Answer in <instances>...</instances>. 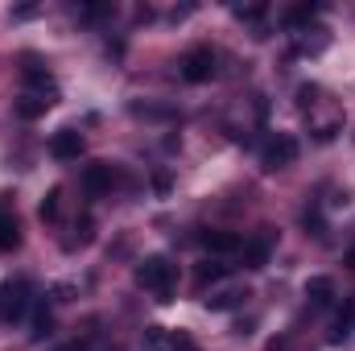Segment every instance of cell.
<instances>
[{
  "instance_id": "9c48e42d",
  "label": "cell",
  "mask_w": 355,
  "mask_h": 351,
  "mask_svg": "<svg viewBox=\"0 0 355 351\" xmlns=\"http://www.w3.org/2000/svg\"><path fill=\"white\" fill-rule=\"evenodd\" d=\"M352 331H355V298H347V302L339 306V314H335V323H331V335H327V339H331V343H343Z\"/></svg>"
},
{
  "instance_id": "30bf717a",
  "label": "cell",
  "mask_w": 355,
  "mask_h": 351,
  "mask_svg": "<svg viewBox=\"0 0 355 351\" xmlns=\"http://www.w3.org/2000/svg\"><path fill=\"white\" fill-rule=\"evenodd\" d=\"M268 252H272V236H252L244 244V268H265Z\"/></svg>"
},
{
  "instance_id": "ac0fdd59",
  "label": "cell",
  "mask_w": 355,
  "mask_h": 351,
  "mask_svg": "<svg viewBox=\"0 0 355 351\" xmlns=\"http://www.w3.org/2000/svg\"><path fill=\"white\" fill-rule=\"evenodd\" d=\"M232 12H236L240 21H261V17L268 12V4H265V0H257V4H236Z\"/></svg>"
},
{
  "instance_id": "52a82bcc",
  "label": "cell",
  "mask_w": 355,
  "mask_h": 351,
  "mask_svg": "<svg viewBox=\"0 0 355 351\" xmlns=\"http://www.w3.org/2000/svg\"><path fill=\"white\" fill-rule=\"evenodd\" d=\"M112 186H116V170H112L107 162H91V166H83V190H87L91 198L107 194Z\"/></svg>"
},
{
  "instance_id": "7c38bea8",
  "label": "cell",
  "mask_w": 355,
  "mask_h": 351,
  "mask_svg": "<svg viewBox=\"0 0 355 351\" xmlns=\"http://www.w3.org/2000/svg\"><path fill=\"white\" fill-rule=\"evenodd\" d=\"M306 298H310L314 306H331V298H335V281H331V277H310V281H306Z\"/></svg>"
},
{
  "instance_id": "7a4b0ae2",
  "label": "cell",
  "mask_w": 355,
  "mask_h": 351,
  "mask_svg": "<svg viewBox=\"0 0 355 351\" xmlns=\"http://www.w3.org/2000/svg\"><path fill=\"white\" fill-rule=\"evenodd\" d=\"M29 306H33V285L25 277L0 285V323H21Z\"/></svg>"
},
{
  "instance_id": "9a60e30c",
  "label": "cell",
  "mask_w": 355,
  "mask_h": 351,
  "mask_svg": "<svg viewBox=\"0 0 355 351\" xmlns=\"http://www.w3.org/2000/svg\"><path fill=\"white\" fill-rule=\"evenodd\" d=\"M314 12H318V4H293V8H285V25H289V29L310 25V21H314Z\"/></svg>"
},
{
  "instance_id": "8fae6325",
  "label": "cell",
  "mask_w": 355,
  "mask_h": 351,
  "mask_svg": "<svg viewBox=\"0 0 355 351\" xmlns=\"http://www.w3.org/2000/svg\"><path fill=\"white\" fill-rule=\"evenodd\" d=\"M54 99L50 95H21L17 103H12V112L21 116V120H37V116H46V108H50Z\"/></svg>"
},
{
  "instance_id": "8992f818",
  "label": "cell",
  "mask_w": 355,
  "mask_h": 351,
  "mask_svg": "<svg viewBox=\"0 0 355 351\" xmlns=\"http://www.w3.org/2000/svg\"><path fill=\"white\" fill-rule=\"evenodd\" d=\"M50 157H54V162H79V157H83V132L58 128V132L50 137Z\"/></svg>"
},
{
  "instance_id": "3957f363",
  "label": "cell",
  "mask_w": 355,
  "mask_h": 351,
  "mask_svg": "<svg viewBox=\"0 0 355 351\" xmlns=\"http://www.w3.org/2000/svg\"><path fill=\"white\" fill-rule=\"evenodd\" d=\"M178 71H182L186 83H207V79L215 75V50H211V46H190V50L182 54Z\"/></svg>"
},
{
  "instance_id": "6da1fadb",
  "label": "cell",
  "mask_w": 355,
  "mask_h": 351,
  "mask_svg": "<svg viewBox=\"0 0 355 351\" xmlns=\"http://www.w3.org/2000/svg\"><path fill=\"white\" fill-rule=\"evenodd\" d=\"M137 285H145L149 293H157V302H170L178 285V264L170 257H145L137 264Z\"/></svg>"
},
{
  "instance_id": "4fadbf2b",
  "label": "cell",
  "mask_w": 355,
  "mask_h": 351,
  "mask_svg": "<svg viewBox=\"0 0 355 351\" xmlns=\"http://www.w3.org/2000/svg\"><path fill=\"white\" fill-rule=\"evenodd\" d=\"M21 244V228H17V215L12 211H0V252L17 248Z\"/></svg>"
},
{
  "instance_id": "44dd1931",
  "label": "cell",
  "mask_w": 355,
  "mask_h": 351,
  "mask_svg": "<svg viewBox=\"0 0 355 351\" xmlns=\"http://www.w3.org/2000/svg\"><path fill=\"white\" fill-rule=\"evenodd\" d=\"M170 186H174L170 174H153V190H157V194H170Z\"/></svg>"
},
{
  "instance_id": "2e32d148",
  "label": "cell",
  "mask_w": 355,
  "mask_h": 351,
  "mask_svg": "<svg viewBox=\"0 0 355 351\" xmlns=\"http://www.w3.org/2000/svg\"><path fill=\"white\" fill-rule=\"evenodd\" d=\"M107 17H116V4H112V0H103V4H83V8H79V21H107Z\"/></svg>"
},
{
  "instance_id": "ba28073f",
  "label": "cell",
  "mask_w": 355,
  "mask_h": 351,
  "mask_svg": "<svg viewBox=\"0 0 355 351\" xmlns=\"http://www.w3.org/2000/svg\"><path fill=\"white\" fill-rule=\"evenodd\" d=\"M202 244H207L211 252H219V257H227V252H240V248H244V240H240L236 232H223V228L202 232Z\"/></svg>"
},
{
  "instance_id": "7402d4cb",
  "label": "cell",
  "mask_w": 355,
  "mask_h": 351,
  "mask_svg": "<svg viewBox=\"0 0 355 351\" xmlns=\"http://www.w3.org/2000/svg\"><path fill=\"white\" fill-rule=\"evenodd\" d=\"M347 264H352V268H355V248H352V252H347Z\"/></svg>"
},
{
  "instance_id": "603a6c76",
  "label": "cell",
  "mask_w": 355,
  "mask_h": 351,
  "mask_svg": "<svg viewBox=\"0 0 355 351\" xmlns=\"http://www.w3.org/2000/svg\"><path fill=\"white\" fill-rule=\"evenodd\" d=\"M54 351H79V348H75V343H71V348H54Z\"/></svg>"
},
{
  "instance_id": "5b68a950",
  "label": "cell",
  "mask_w": 355,
  "mask_h": 351,
  "mask_svg": "<svg viewBox=\"0 0 355 351\" xmlns=\"http://www.w3.org/2000/svg\"><path fill=\"white\" fill-rule=\"evenodd\" d=\"M145 351H198L190 331H170V327H149L145 331Z\"/></svg>"
},
{
  "instance_id": "5bb4252c",
  "label": "cell",
  "mask_w": 355,
  "mask_h": 351,
  "mask_svg": "<svg viewBox=\"0 0 355 351\" xmlns=\"http://www.w3.org/2000/svg\"><path fill=\"white\" fill-rule=\"evenodd\" d=\"M58 211H62V190H58V186H50V190H46V198L37 203V215H42V223H54V219H58Z\"/></svg>"
},
{
  "instance_id": "e0dca14e",
  "label": "cell",
  "mask_w": 355,
  "mask_h": 351,
  "mask_svg": "<svg viewBox=\"0 0 355 351\" xmlns=\"http://www.w3.org/2000/svg\"><path fill=\"white\" fill-rule=\"evenodd\" d=\"M248 293H240V289H223V293H215V298H207V306L211 310H232V306H240Z\"/></svg>"
},
{
  "instance_id": "277c9868",
  "label": "cell",
  "mask_w": 355,
  "mask_h": 351,
  "mask_svg": "<svg viewBox=\"0 0 355 351\" xmlns=\"http://www.w3.org/2000/svg\"><path fill=\"white\" fill-rule=\"evenodd\" d=\"M297 153H302L297 137L277 132V137H268V145L261 149V166H265V170H285V166H293V162H297Z\"/></svg>"
},
{
  "instance_id": "d6986e66",
  "label": "cell",
  "mask_w": 355,
  "mask_h": 351,
  "mask_svg": "<svg viewBox=\"0 0 355 351\" xmlns=\"http://www.w3.org/2000/svg\"><path fill=\"white\" fill-rule=\"evenodd\" d=\"M29 335H33L37 343H42V339H50V335H54V318H50V314H37V323H33V331H29Z\"/></svg>"
},
{
  "instance_id": "ffe728a7",
  "label": "cell",
  "mask_w": 355,
  "mask_h": 351,
  "mask_svg": "<svg viewBox=\"0 0 355 351\" xmlns=\"http://www.w3.org/2000/svg\"><path fill=\"white\" fill-rule=\"evenodd\" d=\"M223 273H227L223 264H202V268H198V281H215V277H223Z\"/></svg>"
}]
</instances>
